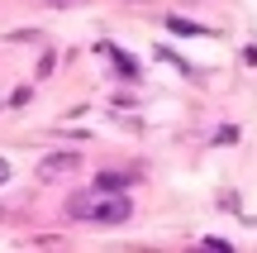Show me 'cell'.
<instances>
[{
    "label": "cell",
    "mask_w": 257,
    "mask_h": 253,
    "mask_svg": "<svg viewBox=\"0 0 257 253\" xmlns=\"http://www.w3.org/2000/svg\"><path fill=\"white\" fill-rule=\"evenodd\" d=\"M67 215L86 220V225H124L134 215V201L124 191H91V196H72L67 201Z\"/></svg>",
    "instance_id": "6da1fadb"
},
{
    "label": "cell",
    "mask_w": 257,
    "mask_h": 253,
    "mask_svg": "<svg viewBox=\"0 0 257 253\" xmlns=\"http://www.w3.org/2000/svg\"><path fill=\"white\" fill-rule=\"evenodd\" d=\"M134 182H138V172H119V167L95 172V191H128Z\"/></svg>",
    "instance_id": "7a4b0ae2"
},
{
    "label": "cell",
    "mask_w": 257,
    "mask_h": 253,
    "mask_svg": "<svg viewBox=\"0 0 257 253\" xmlns=\"http://www.w3.org/2000/svg\"><path fill=\"white\" fill-rule=\"evenodd\" d=\"M43 182H53V177H67V172H76V153H53V158H43Z\"/></svg>",
    "instance_id": "3957f363"
},
{
    "label": "cell",
    "mask_w": 257,
    "mask_h": 253,
    "mask_svg": "<svg viewBox=\"0 0 257 253\" xmlns=\"http://www.w3.org/2000/svg\"><path fill=\"white\" fill-rule=\"evenodd\" d=\"M167 24H172L176 34H205V29H200V24H191V19H167Z\"/></svg>",
    "instance_id": "277c9868"
},
{
    "label": "cell",
    "mask_w": 257,
    "mask_h": 253,
    "mask_svg": "<svg viewBox=\"0 0 257 253\" xmlns=\"http://www.w3.org/2000/svg\"><path fill=\"white\" fill-rule=\"evenodd\" d=\"M76 5H86V0H48V10H76Z\"/></svg>",
    "instance_id": "5b68a950"
},
{
    "label": "cell",
    "mask_w": 257,
    "mask_h": 253,
    "mask_svg": "<svg viewBox=\"0 0 257 253\" xmlns=\"http://www.w3.org/2000/svg\"><path fill=\"white\" fill-rule=\"evenodd\" d=\"M0 182H10V162L5 158H0Z\"/></svg>",
    "instance_id": "8992f818"
}]
</instances>
